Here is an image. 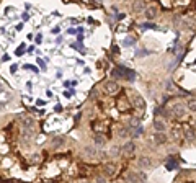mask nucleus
Instances as JSON below:
<instances>
[{"label": "nucleus", "instance_id": "1", "mask_svg": "<svg viewBox=\"0 0 196 183\" xmlns=\"http://www.w3.org/2000/svg\"><path fill=\"white\" fill-rule=\"evenodd\" d=\"M105 92L109 93V95H116V93L119 92V85H118L116 82H111V80H109V82L105 83Z\"/></svg>", "mask_w": 196, "mask_h": 183}, {"label": "nucleus", "instance_id": "2", "mask_svg": "<svg viewBox=\"0 0 196 183\" xmlns=\"http://www.w3.org/2000/svg\"><path fill=\"white\" fill-rule=\"evenodd\" d=\"M146 18L147 20H154V18L159 15V10H157L155 5H150V7H146Z\"/></svg>", "mask_w": 196, "mask_h": 183}, {"label": "nucleus", "instance_id": "3", "mask_svg": "<svg viewBox=\"0 0 196 183\" xmlns=\"http://www.w3.org/2000/svg\"><path fill=\"white\" fill-rule=\"evenodd\" d=\"M137 163H139V167L141 168H150L152 167V160H150V157H139V160H137Z\"/></svg>", "mask_w": 196, "mask_h": 183}, {"label": "nucleus", "instance_id": "4", "mask_svg": "<svg viewBox=\"0 0 196 183\" xmlns=\"http://www.w3.org/2000/svg\"><path fill=\"white\" fill-rule=\"evenodd\" d=\"M152 139H154V142L159 144V145H162V144L167 142V136H165V133H155Z\"/></svg>", "mask_w": 196, "mask_h": 183}, {"label": "nucleus", "instance_id": "5", "mask_svg": "<svg viewBox=\"0 0 196 183\" xmlns=\"http://www.w3.org/2000/svg\"><path fill=\"white\" fill-rule=\"evenodd\" d=\"M21 124H23V128H25V129H31L33 131V128H35V119L25 116V118H21Z\"/></svg>", "mask_w": 196, "mask_h": 183}, {"label": "nucleus", "instance_id": "6", "mask_svg": "<svg viewBox=\"0 0 196 183\" xmlns=\"http://www.w3.org/2000/svg\"><path fill=\"white\" fill-rule=\"evenodd\" d=\"M132 10H134L136 13H142L146 10V3H144V0H136L134 2V5H132Z\"/></svg>", "mask_w": 196, "mask_h": 183}, {"label": "nucleus", "instance_id": "7", "mask_svg": "<svg viewBox=\"0 0 196 183\" xmlns=\"http://www.w3.org/2000/svg\"><path fill=\"white\" fill-rule=\"evenodd\" d=\"M124 180H126V183H139V175L134 172H129V173H126Z\"/></svg>", "mask_w": 196, "mask_h": 183}, {"label": "nucleus", "instance_id": "8", "mask_svg": "<svg viewBox=\"0 0 196 183\" xmlns=\"http://www.w3.org/2000/svg\"><path fill=\"white\" fill-rule=\"evenodd\" d=\"M134 149H136V144L132 142V141H131V142H126L123 145V152L126 154V156H131V154L134 152Z\"/></svg>", "mask_w": 196, "mask_h": 183}, {"label": "nucleus", "instance_id": "9", "mask_svg": "<svg viewBox=\"0 0 196 183\" xmlns=\"http://www.w3.org/2000/svg\"><path fill=\"white\" fill-rule=\"evenodd\" d=\"M105 173H106L108 177H113L114 173H116V165H114V163H106V165H105Z\"/></svg>", "mask_w": 196, "mask_h": 183}, {"label": "nucleus", "instance_id": "10", "mask_svg": "<svg viewBox=\"0 0 196 183\" xmlns=\"http://www.w3.org/2000/svg\"><path fill=\"white\" fill-rule=\"evenodd\" d=\"M154 128H155L157 133H164V131H165V123L162 119H155L154 121Z\"/></svg>", "mask_w": 196, "mask_h": 183}, {"label": "nucleus", "instance_id": "11", "mask_svg": "<svg viewBox=\"0 0 196 183\" xmlns=\"http://www.w3.org/2000/svg\"><path fill=\"white\" fill-rule=\"evenodd\" d=\"M105 142H106V139H105L103 136H95V144H97L98 147H103Z\"/></svg>", "mask_w": 196, "mask_h": 183}, {"label": "nucleus", "instance_id": "12", "mask_svg": "<svg viewBox=\"0 0 196 183\" xmlns=\"http://www.w3.org/2000/svg\"><path fill=\"white\" fill-rule=\"evenodd\" d=\"M126 74V77H128V80H134L136 79V74L132 72V70H128V69H123V75Z\"/></svg>", "mask_w": 196, "mask_h": 183}, {"label": "nucleus", "instance_id": "13", "mask_svg": "<svg viewBox=\"0 0 196 183\" xmlns=\"http://www.w3.org/2000/svg\"><path fill=\"white\" fill-rule=\"evenodd\" d=\"M173 111H175V115H176V116H183V113H185V108L181 106V105H175Z\"/></svg>", "mask_w": 196, "mask_h": 183}, {"label": "nucleus", "instance_id": "14", "mask_svg": "<svg viewBox=\"0 0 196 183\" xmlns=\"http://www.w3.org/2000/svg\"><path fill=\"white\" fill-rule=\"evenodd\" d=\"M85 156H90V157H97V151L93 147H85Z\"/></svg>", "mask_w": 196, "mask_h": 183}, {"label": "nucleus", "instance_id": "15", "mask_svg": "<svg viewBox=\"0 0 196 183\" xmlns=\"http://www.w3.org/2000/svg\"><path fill=\"white\" fill-rule=\"evenodd\" d=\"M185 136H186L188 139L193 141V139H194V129H193V128H188V129L185 131Z\"/></svg>", "mask_w": 196, "mask_h": 183}, {"label": "nucleus", "instance_id": "16", "mask_svg": "<svg viewBox=\"0 0 196 183\" xmlns=\"http://www.w3.org/2000/svg\"><path fill=\"white\" fill-rule=\"evenodd\" d=\"M123 43H124V46H132V44H134V38H131V36H129V38H126Z\"/></svg>", "mask_w": 196, "mask_h": 183}, {"label": "nucleus", "instance_id": "17", "mask_svg": "<svg viewBox=\"0 0 196 183\" xmlns=\"http://www.w3.org/2000/svg\"><path fill=\"white\" fill-rule=\"evenodd\" d=\"M111 75L118 79V77H123V74H121V70H119V69H113L111 70Z\"/></svg>", "mask_w": 196, "mask_h": 183}, {"label": "nucleus", "instance_id": "18", "mask_svg": "<svg viewBox=\"0 0 196 183\" xmlns=\"http://www.w3.org/2000/svg\"><path fill=\"white\" fill-rule=\"evenodd\" d=\"M142 134V128L139 126V128H136L134 131H132V136H134V137H139V136Z\"/></svg>", "mask_w": 196, "mask_h": 183}, {"label": "nucleus", "instance_id": "19", "mask_svg": "<svg viewBox=\"0 0 196 183\" xmlns=\"http://www.w3.org/2000/svg\"><path fill=\"white\" fill-rule=\"evenodd\" d=\"M39 160H41V156H39V154H35V156H31V162H33V163H38Z\"/></svg>", "mask_w": 196, "mask_h": 183}, {"label": "nucleus", "instance_id": "20", "mask_svg": "<svg viewBox=\"0 0 196 183\" xmlns=\"http://www.w3.org/2000/svg\"><path fill=\"white\" fill-rule=\"evenodd\" d=\"M52 142H54L56 147H59V145H62V142H64V139H62V137H56L54 141H52Z\"/></svg>", "mask_w": 196, "mask_h": 183}, {"label": "nucleus", "instance_id": "21", "mask_svg": "<svg viewBox=\"0 0 196 183\" xmlns=\"http://www.w3.org/2000/svg\"><path fill=\"white\" fill-rule=\"evenodd\" d=\"M119 154V149L118 147H111V151H109V156H113V157H116Z\"/></svg>", "mask_w": 196, "mask_h": 183}, {"label": "nucleus", "instance_id": "22", "mask_svg": "<svg viewBox=\"0 0 196 183\" xmlns=\"http://www.w3.org/2000/svg\"><path fill=\"white\" fill-rule=\"evenodd\" d=\"M147 54H149V51H146V49H142V51H137V56H139V57H141V56H147Z\"/></svg>", "mask_w": 196, "mask_h": 183}, {"label": "nucleus", "instance_id": "23", "mask_svg": "<svg viewBox=\"0 0 196 183\" xmlns=\"http://www.w3.org/2000/svg\"><path fill=\"white\" fill-rule=\"evenodd\" d=\"M167 88H168V92H175L173 83H172V82H167Z\"/></svg>", "mask_w": 196, "mask_h": 183}, {"label": "nucleus", "instance_id": "24", "mask_svg": "<svg viewBox=\"0 0 196 183\" xmlns=\"http://www.w3.org/2000/svg\"><path fill=\"white\" fill-rule=\"evenodd\" d=\"M128 134H129V133H128V129H121V131H119V136H121V137H126Z\"/></svg>", "mask_w": 196, "mask_h": 183}, {"label": "nucleus", "instance_id": "25", "mask_svg": "<svg viewBox=\"0 0 196 183\" xmlns=\"http://www.w3.org/2000/svg\"><path fill=\"white\" fill-rule=\"evenodd\" d=\"M131 124L132 126H137V124H139V118H132L131 119Z\"/></svg>", "mask_w": 196, "mask_h": 183}, {"label": "nucleus", "instance_id": "26", "mask_svg": "<svg viewBox=\"0 0 196 183\" xmlns=\"http://www.w3.org/2000/svg\"><path fill=\"white\" fill-rule=\"evenodd\" d=\"M188 106H190V110H193V111H194V108H196V105H194V100H191V101L188 103Z\"/></svg>", "mask_w": 196, "mask_h": 183}, {"label": "nucleus", "instance_id": "27", "mask_svg": "<svg viewBox=\"0 0 196 183\" xmlns=\"http://www.w3.org/2000/svg\"><path fill=\"white\" fill-rule=\"evenodd\" d=\"M15 54H17V56H21V54H23V46H20V48L17 49V53H15Z\"/></svg>", "mask_w": 196, "mask_h": 183}, {"label": "nucleus", "instance_id": "28", "mask_svg": "<svg viewBox=\"0 0 196 183\" xmlns=\"http://www.w3.org/2000/svg\"><path fill=\"white\" fill-rule=\"evenodd\" d=\"M97 183H106V180H105V178H102V177H98V178H97Z\"/></svg>", "mask_w": 196, "mask_h": 183}, {"label": "nucleus", "instance_id": "29", "mask_svg": "<svg viewBox=\"0 0 196 183\" xmlns=\"http://www.w3.org/2000/svg\"><path fill=\"white\" fill-rule=\"evenodd\" d=\"M41 41H43V36H41V35H38V36H36V43H38V44H39V43H41Z\"/></svg>", "mask_w": 196, "mask_h": 183}, {"label": "nucleus", "instance_id": "30", "mask_svg": "<svg viewBox=\"0 0 196 183\" xmlns=\"http://www.w3.org/2000/svg\"><path fill=\"white\" fill-rule=\"evenodd\" d=\"M38 64H39V65H41V67H43V69H44V67H46V65H44V62H43V60H41V59H38Z\"/></svg>", "mask_w": 196, "mask_h": 183}, {"label": "nucleus", "instance_id": "31", "mask_svg": "<svg viewBox=\"0 0 196 183\" xmlns=\"http://www.w3.org/2000/svg\"><path fill=\"white\" fill-rule=\"evenodd\" d=\"M64 95H65V97H67V98H69V97H72V93H70V90H67V92H65V93H64Z\"/></svg>", "mask_w": 196, "mask_h": 183}, {"label": "nucleus", "instance_id": "32", "mask_svg": "<svg viewBox=\"0 0 196 183\" xmlns=\"http://www.w3.org/2000/svg\"><path fill=\"white\" fill-rule=\"evenodd\" d=\"M3 108H5V106H3V103H0V111H3Z\"/></svg>", "mask_w": 196, "mask_h": 183}]
</instances>
